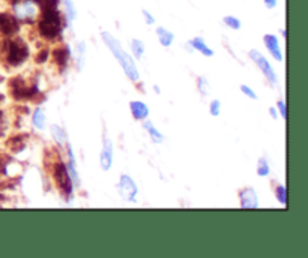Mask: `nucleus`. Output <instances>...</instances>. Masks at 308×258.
Here are the masks:
<instances>
[{"label":"nucleus","mask_w":308,"mask_h":258,"mask_svg":"<svg viewBox=\"0 0 308 258\" xmlns=\"http://www.w3.org/2000/svg\"><path fill=\"white\" fill-rule=\"evenodd\" d=\"M101 36H103L104 39V44L108 47V50L113 53V56H114V59L119 62V65L122 66V69H124V72H125V75L131 80V81H137L138 80V69H137V66H135V62H134V59L129 56L128 53L125 51L124 48H122V45H121V42L111 35V33H108V32H103L101 33Z\"/></svg>","instance_id":"f257e3e1"},{"label":"nucleus","mask_w":308,"mask_h":258,"mask_svg":"<svg viewBox=\"0 0 308 258\" xmlns=\"http://www.w3.org/2000/svg\"><path fill=\"white\" fill-rule=\"evenodd\" d=\"M63 29L62 15L57 8H42L41 18L38 23V30L42 38L45 39H56Z\"/></svg>","instance_id":"f03ea898"},{"label":"nucleus","mask_w":308,"mask_h":258,"mask_svg":"<svg viewBox=\"0 0 308 258\" xmlns=\"http://www.w3.org/2000/svg\"><path fill=\"white\" fill-rule=\"evenodd\" d=\"M52 173L54 183L65 201H69L73 198V191H74V183L71 180V176L68 173L66 164L62 162L60 159L52 162Z\"/></svg>","instance_id":"7ed1b4c3"},{"label":"nucleus","mask_w":308,"mask_h":258,"mask_svg":"<svg viewBox=\"0 0 308 258\" xmlns=\"http://www.w3.org/2000/svg\"><path fill=\"white\" fill-rule=\"evenodd\" d=\"M9 92L12 95V98L15 101H25V99H30L39 104V101L44 98L42 93L35 87L27 84L26 81L21 77H14L9 81Z\"/></svg>","instance_id":"20e7f679"},{"label":"nucleus","mask_w":308,"mask_h":258,"mask_svg":"<svg viewBox=\"0 0 308 258\" xmlns=\"http://www.w3.org/2000/svg\"><path fill=\"white\" fill-rule=\"evenodd\" d=\"M29 45L23 39H11V41H5L3 44V54L6 57L8 65L11 66H20L21 63H25L29 57Z\"/></svg>","instance_id":"39448f33"},{"label":"nucleus","mask_w":308,"mask_h":258,"mask_svg":"<svg viewBox=\"0 0 308 258\" xmlns=\"http://www.w3.org/2000/svg\"><path fill=\"white\" fill-rule=\"evenodd\" d=\"M39 5H41V0H18L12 5L14 6V17L18 21L30 23L36 18Z\"/></svg>","instance_id":"423d86ee"},{"label":"nucleus","mask_w":308,"mask_h":258,"mask_svg":"<svg viewBox=\"0 0 308 258\" xmlns=\"http://www.w3.org/2000/svg\"><path fill=\"white\" fill-rule=\"evenodd\" d=\"M250 57H251V60L258 66V69L263 72V75L266 77V80H268L272 86H277L278 78H277V74H275L274 68H272L271 63L268 62V59H266L262 53L257 51V50H251V51H250Z\"/></svg>","instance_id":"0eeeda50"},{"label":"nucleus","mask_w":308,"mask_h":258,"mask_svg":"<svg viewBox=\"0 0 308 258\" xmlns=\"http://www.w3.org/2000/svg\"><path fill=\"white\" fill-rule=\"evenodd\" d=\"M117 191L119 194L122 195L124 200H128V201H135V197L138 194V188L135 185V182L132 180V177H129L128 174H122L121 176V180L117 183Z\"/></svg>","instance_id":"6e6552de"},{"label":"nucleus","mask_w":308,"mask_h":258,"mask_svg":"<svg viewBox=\"0 0 308 258\" xmlns=\"http://www.w3.org/2000/svg\"><path fill=\"white\" fill-rule=\"evenodd\" d=\"M18 23L20 21L14 15H11L8 12H0V33L2 35H5V36L15 35L20 29Z\"/></svg>","instance_id":"1a4fd4ad"},{"label":"nucleus","mask_w":308,"mask_h":258,"mask_svg":"<svg viewBox=\"0 0 308 258\" xmlns=\"http://www.w3.org/2000/svg\"><path fill=\"white\" fill-rule=\"evenodd\" d=\"M113 143L110 138H104L103 141V150H101V155H100V165L104 171H108L113 165Z\"/></svg>","instance_id":"9d476101"},{"label":"nucleus","mask_w":308,"mask_h":258,"mask_svg":"<svg viewBox=\"0 0 308 258\" xmlns=\"http://www.w3.org/2000/svg\"><path fill=\"white\" fill-rule=\"evenodd\" d=\"M239 200L242 209H257L258 207V197L253 188H244L239 192Z\"/></svg>","instance_id":"9b49d317"},{"label":"nucleus","mask_w":308,"mask_h":258,"mask_svg":"<svg viewBox=\"0 0 308 258\" xmlns=\"http://www.w3.org/2000/svg\"><path fill=\"white\" fill-rule=\"evenodd\" d=\"M263 42H265V47L268 48V51L272 54V57L277 60V62H282V53L280 48V41L275 35L272 33H268L263 36Z\"/></svg>","instance_id":"f8f14e48"},{"label":"nucleus","mask_w":308,"mask_h":258,"mask_svg":"<svg viewBox=\"0 0 308 258\" xmlns=\"http://www.w3.org/2000/svg\"><path fill=\"white\" fill-rule=\"evenodd\" d=\"M129 108L135 120H145L149 117V107L141 101H132L129 104Z\"/></svg>","instance_id":"ddd939ff"},{"label":"nucleus","mask_w":308,"mask_h":258,"mask_svg":"<svg viewBox=\"0 0 308 258\" xmlns=\"http://www.w3.org/2000/svg\"><path fill=\"white\" fill-rule=\"evenodd\" d=\"M66 168H68V173L71 176V180L73 183L78 186L80 185V179H78V171H77V162H76V156L74 152L71 149V146H68V164H66Z\"/></svg>","instance_id":"4468645a"},{"label":"nucleus","mask_w":308,"mask_h":258,"mask_svg":"<svg viewBox=\"0 0 308 258\" xmlns=\"http://www.w3.org/2000/svg\"><path fill=\"white\" fill-rule=\"evenodd\" d=\"M53 59H54V63L63 69L68 63V59H69V48L68 47H59L53 51Z\"/></svg>","instance_id":"2eb2a0df"},{"label":"nucleus","mask_w":308,"mask_h":258,"mask_svg":"<svg viewBox=\"0 0 308 258\" xmlns=\"http://www.w3.org/2000/svg\"><path fill=\"white\" fill-rule=\"evenodd\" d=\"M189 45L193 47V50L200 51L202 54H203V56H206V57H212V56H214V50L207 47V44L205 42V39H203V38H200V36H197V38L191 39V41H189Z\"/></svg>","instance_id":"dca6fc26"},{"label":"nucleus","mask_w":308,"mask_h":258,"mask_svg":"<svg viewBox=\"0 0 308 258\" xmlns=\"http://www.w3.org/2000/svg\"><path fill=\"white\" fill-rule=\"evenodd\" d=\"M156 35H158L159 44L162 47H170L173 44V41H175V35L170 30L164 29V27H158L156 29Z\"/></svg>","instance_id":"f3484780"},{"label":"nucleus","mask_w":308,"mask_h":258,"mask_svg":"<svg viewBox=\"0 0 308 258\" xmlns=\"http://www.w3.org/2000/svg\"><path fill=\"white\" fill-rule=\"evenodd\" d=\"M143 128L148 131V134H149V137L152 138V141L156 143V144H161L162 141H164V135L158 131V129L155 128V125L151 122V120H146L145 119V123H143Z\"/></svg>","instance_id":"a211bd4d"},{"label":"nucleus","mask_w":308,"mask_h":258,"mask_svg":"<svg viewBox=\"0 0 308 258\" xmlns=\"http://www.w3.org/2000/svg\"><path fill=\"white\" fill-rule=\"evenodd\" d=\"M25 141L26 138L23 135H15V137H11L8 141H6V146L12 150V152H20L21 149H25Z\"/></svg>","instance_id":"6ab92c4d"},{"label":"nucleus","mask_w":308,"mask_h":258,"mask_svg":"<svg viewBox=\"0 0 308 258\" xmlns=\"http://www.w3.org/2000/svg\"><path fill=\"white\" fill-rule=\"evenodd\" d=\"M32 122H33V125H35L38 129H44V126H45V113H44L42 108L38 107V108L33 111Z\"/></svg>","instance_id":"aec40b11"},{"label":"nucleus","mask_w":308,"mask_h":258,"mask_svg":"<svg viewBox=\"0 0 308 258\" xmlns=\"http://www.w3.org/2000/svg\"><path fill=\"white\" fill-rule=\"evenodd\" d=\"M62 2H63V5H65V11H66V18H68V21H69V23L74 21L76 17H77V9H76L74 2H73V0H62Z\"/></svg>","instance_id":"412c9836"},{"label":"nucleus","mask_w":308,"mask_h":258,"mask_svg":"<svg viewBox=\"0 0 308 258\" xmlns=\"http://www.w3.org/2000/svg\"><path fill=\"white\" fill-rule=\"evenodd\" d=\"M269 171H271V167H269L268 161L265 158H260L258 162H257V174L262 176V177H265V176L269 174Z\"/></svg>","instance_id":"4be33fe9"},{"label":"nucleus","mask_w":308,"mask_h":258,"mask_svg":"<svg viewBox=\"0 0 308 258\" xmlns=\"http://www.w3.org/2000/svg\"><path fill=\"white\" fill-rule=\"evenodd\" d=\"M84 53H86L84 42H78L77 45H76V54H77V63L80 71L83 69V65H84Z\"/></svg>","instance_id":"5701e85b"},{"label":"nucleus","mask_w":308,"mask_h":258,"mask_svg":"<svg viewBox=\"0 0 308 258\" xmlns=\"http://www.w3.org/2000/svg\"><path fill=\"white\" fill-rule=\"evenodd\" d=\"M52 135L57 143H65L66 141V132L60 126H57V125H53L52 126Z\"/></svg>","instance_id":"b1692460"},{"label":"nucleus","mask_w":308,"mask_h":258,"mask_svg":"<svg viewBox=\"0 0 308 258\" xmlns=\"http://www.w3.org/2000/svg\"><path fill=\"white\" fill-rule=\"evenodd\" d=\"M131 50L135 54V57L140 59V57L145 54V44H143L140 39H132V42H131Z\"/></svg>","instance_id":"393cba45"},{"label":"nucleus","mask_w":308,"mask_h":258,"mask_svg":"<svg viewBox=\"0 0 308 258\" xmlns=\"http://www.w3.org/2000/svg\"><path fill=\"white\" fill-rule=\"evenodd\" d=\"M223 23L226 24L227 27H230L233 30H239L241 29V21H239V18H236V17H231V15H227V17H224L223 18Z\"/></svg>","instance_id":"a878e982"},{"label":"nucleus","mask_w":308,"mask_h":258,"mask_svg":"<svg viewBox=\"0 0 308 258\" xmlns=\"http://www.w3.org/2000/svg\"><path fill=\"white\" fill-rule=\"evenodd\" d=\"M275 197H277V200H278L281 204H286V203H287V191H286V186L278 185V186L275 188Z\"/></svg>","instance_id":"bb28decb"},{"label":"nucleus","mask_w":308,"mask_h":258,"mask_svg":"<svg viewBox=\"0 0 308 258\" xmlns=\"http://www.w3.org/2000/svg\"><path fill=\"white\" fill-rule=\"evenodd\" d=\"M241 92H242L245 96H248L250 99H254V101H256L257 98H258L256 92H254L250 86H247V84H242V86H241Z\"/></svg>","instance_id":"cd10ccee"},{"label":"nucleus","mask_w":308,"mask_h":258,"mask_svg":"<svg viewBox=\"0 0 308 258\" xmlns=\"http://www.w3.org/2000/svg\"><path fill=\"white\" fill-rule=\"evenodd\" d=\"M209 111H210V114L212 116H220V111H221V102L218 101V99H214L210 105H209Z\"/></svg>","instance_id":"c85d7f7f"},{"label":"nucleus","mask_w":308,"mask_h":258,"mask_svg":"<svg viewBox=\"0 0 308 258\" xmlns=\"http://www.w3.org/2000/svg\"><path fill=\"white\" fill-rule=\"evenodd\" d=\"M197 84H199V90L203 93V95H207V90H209V83H207V80L205 77H200L199 78V81H197Z\"/></svg>","instance_id":"c756f323"},{"label":"nucleus","mask_w":308,"mask_h":258,"mask_svg":"<svg viewBox=\"0 0 308 258\" xmlns=\"http://www.w3.org/2000/svg\"><path fill=\"white\" fill-rule=\"evenodd\" d=\"M47 59H49V51H47V50H42V51L38 53V56L35 57V62H36V63H44Z\"/></svg>","instance_id":"7c9ffc66"},{"label":"nucleus","mask_w":308,"mask_h":258,"mask_svg":"<svg viewBox=\"0 0 308 258\" xmlns=\"http://www.w3.org/2000/svg\"><path fill=\"white\" fill-rule=\"evenodd\" d=\"M143 17H145V21H146V24H149V26H152L155 23V18H154V15L149 12V11H146V9H143Z\"/></svg>","instance_id":"2f4dec72"},{"label":"nucleus","mask_w":308,"mask_h":258,"mask_svg":"<svg viewBox=\"0 0 308 258\" xmlns=\"http://www.w3.org/2000/svg\"><path fill=\"white\" fill-rule=\"evenodd\" d=\"M277 107H278V111H280L282 119H286V117H287V107H286V102H284V101H278V102H277Z\"/></svg>","instance_id":"473e14b6"},{"label":"nucleus","mask_w":308,"mask_h":258,"mask_svg":"<svg viewBox=\"0 0 308 258\" xmlns=\"http://www.w3.org/2000/svg\"><path fill=\"white\" fill-rule=\"evenodd\" d=\"M42 8H57L59 0H41Z\"/></svg>","instance_id":"72a5a7b5"},{"label":"nucleus","mask_w":308,"mask_h":258,"mask_svg":"<svg viewBox=\"0 0 308 258\" xmlns=\"http://www.w3.org/2000/svg\"><path fill=\"white\" fill-rule=\"evenodd\" d=\"M263 2H265L268 9H274L277 6V3H278V0H263Z\"/></svg>","instance_id":"f704fd0d"},{"label":"nucleus","mask_w":308,"mask_h":258,"mask_svg":"<svg viewBox=\"0 0 308 258\" xmlns=\"http://www.w3.org/2000/svg\"><path fill=\"white\" fill-rule=\"evenodd\" d=\"M5 117H3V113H0V135L5 132Z\"/></svg>","instance_id":"c9c22d12"},{"label":"nucleus","mask_w":308,"mask_h":258,"mask_svg":"<svg viewBox=\"0 0 308 258\" xmlns=\"http://www.w3.org/2000/svg\"><path fill=\"white\" fill-rule=\"evenodd\" d=\"M269 113H271V116H272L274 119H277V110H275V108H269Z\"/></svg>","instance_id":"e433bc0d"},{"label":"nucleus","mask_w":308,"mask_h":258,"mask_svg":"<svg viewBox=\"0 0 308 258\" xmlns=\"http://www.w3.org/2000/svg\"><path fill=\"white\" fill-rule=\"evenodd\" d=\"M6 2H9V3H12V5H14V3H15V2H18V0H6Z\"/></svg>","instance_id":"4c0bfd02"}]
</instances>
